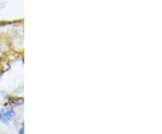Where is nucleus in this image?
I'll return each instance as SVG.
<instances>
[{
    "label": "nucleus",
    "mask_w": 162,
    "mask_h": 134,
    "mask_svg": "<svg viewBox=\"0 0 162 134\" xmlns=\"http://www.w3.org/2000/svg\"><path fill=\"white\" fill-rule=\"evenodd\" d=\"M23 129L22 128V129H21V131H20V134H23Z\"/></svg>",
    "instance_id": "f03ea898"
},
{
    "label": "nucleus",
    "mask_w": 162,
    "mask_h": 134,
    "mask_svg": "<svg viewBox=\"0 0 162 134\" xmlns=\"http://www.w3.org/2000/svg\"><path fill=\"white\" fill-rule=\"evenodd\" d=\"M13 116H14L13 111H12V110H8V111H7L5 113H3L1 115V119L3 121H9V120H11L12 118H13Z\"/></svg>",
    "instance_id": "f257e3e1"
}]
</instances>
